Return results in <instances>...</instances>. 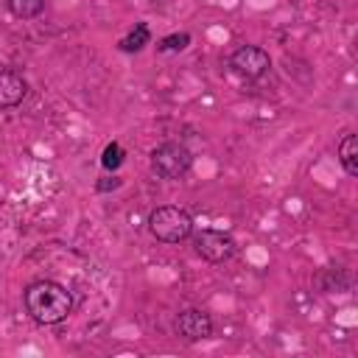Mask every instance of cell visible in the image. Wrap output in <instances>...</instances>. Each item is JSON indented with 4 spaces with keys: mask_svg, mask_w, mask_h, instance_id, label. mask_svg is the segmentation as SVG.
I'll list each match as a JSON object with an SVG mask.
<instances>
[{
    "mask_svg": "<svg viewBox=\"0 0 358 358\" xmlns=\"http://www.w3.org/2000/svg\"><path fill=\"white\" fill-rule=\"evenodd\" d=\"M148 232L159 243H182L193 235V215L185 207L176 204H162L148 213Z\"/></svg>",
    "mask_w": 358,
    "mask_h": 358,
    "instance_id": "2",
    "label": "cell"
},
{
    "mask_svg": "<svg viewBox=\"0 0 358 358\" xmlns=\"http://www.w3.org/2000/svg\"><path fill=\"white\" fill-rule=\"evenodd\" d=\"M173 330H176L179 338H185V341H190V344H193V341H204V338L213 336V319H210V313L201 310V308H187V310H182V313L176 316Z\"/></svg>",
    "mask_w": 358,
    "mask_h": 358,
    "instance_id": "6",
    "label": "cell"
},
{
    "mask_svg": "<svg viewBox=\"0 0 358 358\" xmlns=\"http://www.w3.org/2000/svg\"><path fill=\"white\" fill-rule=\"evenodd\" d=\"M190 243H193L196 255L204 257L207 263H224L238 249L235 238L227 235V232H221V229H199V232L190 235Z\"/></svg>",
    "mask_w": 358,
    "mask_h": 358,
    "instance_id": "4",
    "label": "cell"
},
{
    "mask_svg": "<svg viewBox=\"0 0 358 358\" xmlns=\"http://www.w3.org/2000/svg\"><path fill=\"white\" fill-rule=\"evenodd\" d=\"M28 95V81L20 70L0 64V109H14L25 101Z\"/></svg>",
    "mask_w": 358,
    "mask_h": 358,
    "instance_id": "7",
    "label": "cell"
},
{
    "mask_svg": "<svg viewBox=\"0 0 358 358\" xmlns=\"http://www.w3.org/2000/svg\"><path fill=\"white\" fill-rule=\"evenodd\" d=\"M148 42H151V31H148V25H145V22H137V25L117 42V48H120L123 53H140Z\"/></svg>",
    "mask_w": 358,
    "mask_h": 358,
    "instance_id": "9",
    "label": "cell"
},
{
    "mask_svg": "<svg viewBox=\"0 0 358 358\" xmlns=\"http://www.w3.org/2000/svg\"><path fill=\"white\" fill-rule=\"evenodd\" d=\"M6 8L17 20H36L45 11V0H6Z\"/></svg>",
    "mask_w": 358,
    "mask_h": 358,
    "instance_id": "10",
    "label": "cell"
},
{
    "mask_svg": "<svg viewBox=\"0 0 358 358\" xmlns=\"http://www.w3.org/2000/svg\"><path fill=\"white\" fill-rule=\"evenodd\" d=\"M338 162L347 176H358V137L355 134H344V140L338 143Z\"/></svg>",
    "mask_w": 358,
    "mask_h": 358,
    "instance_id": "8",
    "label": "cell"
},
{
    "mask_svg": "<svg viewBox=\"0 0 358 358\" xmlns=\"http://www.w3.org/2000/svg\"><path fill=\"white\" fill-rule=\"evenodd\" d=\"M22 305L36 324H59L73 313V294L56 280H36L22 291Z\"/></svg>",
    "mask_w": 358,
    "mask_h": 358,
    "instance_id": "1",
    "label": "cell"
},
{
    "mask_svg": "<svg viewBox=\"0 0 358 358\" xmlns=\"http://www.w3.org/2000/svg\"><path fill=\"white\" fill-rule=\"evenodd\" d=\"M193 165V154L185 143H176V140H168V143H159L154 151H151V168L157 176L162 179H182Z\"/></svg>",
    "mask_w": 358,
    "mask_h": 358,
    "instance_id": "3",
    "label": "cell"
},
{
    "mask_svg": "<svg viewBox=\"0 0 358 358\" xmlns=\"http://www.w3.org/2000/svg\"><path fill=\"white\" fill-rule=\"evenodd\" d=\"M187 45H190V34L182 31V34H168V36H162V39L157 42V50H162V53H179V50H185Z\"/></svg>",
    "mask_w": 358,
    "mask_h": 358,
    "instance_id": "12",
    "label": "cell"
},
{
    "mask_svg": "<svg viewBox=\"0 0 358 358\" xmlns=\"http://www.w3.org/2000/svg\"><path fill=\"white\" fill-rule=\"evenodd\" d=\"M123 157H126V151H123V145L120 143H106L103 145V151H101V165H103V171H117L120 165H123Z\"/></svg>",
    "mask_w": 358,
    "mask_h": 358,
    "instance_id": "11",
    "label": "cell"
},
{
    "mask_svg": "<svg viewBox=\"0 0 358 358\" xmlns=\"http://www.w3.org/2000/svg\"><path fill=\"white\" fill-rule=\"evenodd\" d=\"M117 187H120V179L117 176H103V179L95 182V190L98 193H109V190H117Z\"/></svg>",
    "mask_w": 358,
    "mask_h": 358,
    "instance_id": "13",
    "label": "cell"
},
{
    "mask_svg": "<svg viewBox=\"0 0 358 358\" xmlns=\"http://www.w3.org/2000/svg\"><path fill=\"white\" fill-rule=\"evenodd\" d=\"M271 67V56L260 48V45H241L238 50H232L229 56V70L238 73L246 81H257L268 73Z\"/></svg>",
    "mask_w": 358,
    "mask_h": 358,
    "instance_id": "5",
    "label": "cell"
}]
</instances>
